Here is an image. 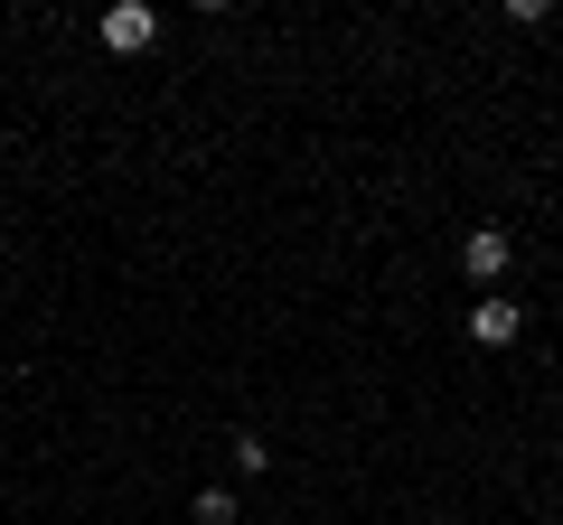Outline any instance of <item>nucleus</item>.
Here are the masks:
<instances>
[{"label":"nucleus","instance_id":"1","mask_svg":"<svg viewBox=\"0 0 563 525\" xmlns=\"http://www.w3.org/2000/svg\"><path fill=\"white\" fill-rule=\"evenodd\" d=\"M507 262H517L507 225H470V235H461V272H470V282H507Z\"/></svg>","mask_w":563,"mask_h":525},{"label":"nucleus","instance_id":"2","mask_svg":"<svg viewBox=\"0 0 563 525\" xmlns=\"http://www.w3.org/2000/svg\"><path fill=\"white\" fill-rule=\"evenodd\" d=\"M151 38H161V10H141V0H113V10H103V47H113V57H141Z\"/></svg>","mask_w":563,"mask_h":525},{"label":"nucleus","instance_id":"3","mask_svg":"<svg viewBox=\"0 0 563 525\" xmlns=\"http://www.w3.org/2000/svg\"><path fill=\"white\" fill-rule=\"evenodd\" d=\"M470 338H479V347H517L526 338V310L488 291V301H470Z\"/></svg>","mask_w":563,"mask_h":525},{"label":"nucleus","instance_id":"4","mask_svg":"<svg viewBox=\"0 0 563 525\" xmlns=\"http://www.w3.org/2000/svg\"><path fill=\"white\" fill-rule=\"evenodd\" d=\"M225 460H235L244 479H263V469H273V450H263V432H235V442H225Z\"/></svg>","mask_w":563,"mask_h":525},{"label":"nucleus","instance_id":"5","mask_svg":"<svg viewBox=\"0 0 563 525\" xmlns=\"http://www.w3.org/2000/svg\"><path fill=\"white\" fill-rule=\"evenodd\" d=\"M235 506H244L235 488H198V525H235Z\"/></svg>","mask_w":563,"mask_h":525}]
</instances>
